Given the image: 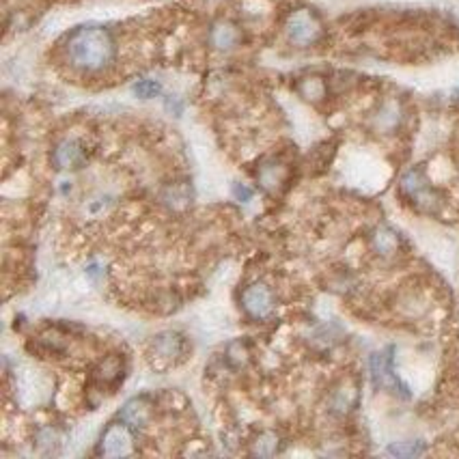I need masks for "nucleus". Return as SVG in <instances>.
<instances>
[{
  "label": "nucleus",
  "mask_w": 459,
  "mask_h": 459,
  "mask_svg": "<svg viewBox=\"0 0 459 459\" xmlns=\"http://www.w3.org/2000/svg\"><path fill=\"white\" fill-rule=\"evenodd\" d=\"M287 177H289V171L287 167H283L280 162L276 160H270V162H263L257 171V181L259 186L270 192V194H276L285 184H287Z\"/></svg>",
  "instance_id": "10"
},
{
  "label": "nucleus",
  "mask_w": 459,
  "mask_h": 459,
  "mask_svg": "<svg viewBox=\"0 0 459 459\" xmlns=\"http://www.w3.org/2000/svg\"><path fill=\"white\" fill-rule=\"evenodd\" d=\"M373 248L379 255H393L399 248V236L389 226H379L373 233Z\"/></svg>",
  "instance_id": "13"
},
{
  "label": "nucleus",
  "mask_w": 459,
  "mask_h": 459,
  "mask_svg": "<svg viewBox=\"0 0 459 459\" xmlns=\"http://www.w3.org/2000/svg\"><path fill=\"white\" fill-rule=\"evenodd\" d=\"M85 160V149L78 140H63L52 151V162L58 171L63 169H75Z\"/></svg>",
  "instance_id": "9"
},
{
  "label": "nucleus",
  "mask_w": 459,
  "mask_h": 459,
  "mask_svg": "<svg viewBox=\"0 0 459 459\" xmlns=\"http://www.w3.org/2000/svg\"><path fill=\"white\" fill-rule=\"evenodd\" d=\"M224 360H226V364L231 366V369H242V366H246V362L250 360V345H248V341H244V339H236V341H231L226 345V352H224Z\"/></svg>",
  "instance_id": "12"
},
{
  "label": "nucleus",
  "mask_w": 459,
  "mask_h": 459,
  "mask_svg": "<svg viewBox=\"0 0 459 459\" xmlns=\"http://www.w3.org/2000/svg\"><path fill=\"white\" fill-rule=\"evenodd\" d=\"M209 41L218 50H231L240 41V31L231 22H218V24H213V28L209 33Z\"/></svg>",
  "instance_id": "11"
},
{
  "label": "nucleus",
  "mask_w": 459,
  "mask_h": 459,
  "mask_svg": "<svg viewBox=\"0 0 459 459\" xmlns=\"http://www.w3.org/2000/svg\"><path fill=\"white\" fill-rule=\"evenodd\" d=\"M136 453V436L134 427H130L123 421L110 423L97 442V455L104 457H127Z\"/></svg>",
  "instance_id": "4"
},
{
  "label": "nucleus",
  "mask_w": 459,
  "mask_h": 459,
  "mask_svg": "<svg viewBox=\"0 0 459 459\" xmlns=\"http://www.w3.org/2000/svg\"><path fill=\"white\" fill-rule=\"evenodd\" d=\"M125 358L121 354H110L106 358H102L93 371H91V386L97 391V393H117V389L123 384L125 379Z\"/></svg>",
  "instance_id": "5"
},
{
  "label": "nucleus",
  "mask_w": 459,
  "mask_h": 459,
  "mask_svg": "<svg viewBox=\"0 0 459 459\" xmlns=\"http://www.w3.org/2000/svg\"><path fill=\"white\" fill-rule=\"evenodd\" d=\"M236 196L238 199H242V201H248L250 196H253V190H248V188H244V186H236Z\"/></svg>",
  "instance_id": "18"
},
{
  "label": "nucleus",
  "mask_w": 459,
  "mask_h": 459,
  "mask_svg": "<svg viewBox=\"0 0 459 459\" xmlns=\"http://www.w3.org/2000/svg\"><path fill=\"white\" fill-rule=\"evenodd\" d=\"M134 93L142 100H151V97L160 95V85L156 80H140L134 85Z\"/></svg>",
  "instance_id": "17"
},
{
  "label": "nucleus",
  "mask_w": 459,
  "mask_h": 459,
  "mask_svg": "<svg viewBox=\"0 0 459 459\" xmlns=\"http://www.w3.org/2000/svg\"><path fill=\"white\" fill-rule=\"evenodd\" d=\"M389 453L397 457H416L423 453V442H399L389 446Z\"/></svg>",
  "instance_id": "16"
},
{
  "label": "nucleus",
  "mask_w": 459,
  "mask_h": 459,
  "mask_svg": "<svg viewBox=\"0 0 459 459\" xmlns=\"http://www.w3.org/2000/svg\"><path fill=\"white\" fill-rule=\"evenodd\" d=\"M242 309L255 322H263V320L272 317V313L276 309L274 291L263 283H253L250 287H246L242 291Z\"/></svg>",
  "instance_id": "6"
},
{
  "label": "nucleus",
  "mask_w": 459,
  "mask_h": 459,
  "mask_svg": "<svg viewBox=\"0 0 459 459\" xmlns=\"http://www.w3.org/2000/svg\"><path fill=\"white\" fill-rule=\"evenodd\" d=\"M287 35L289 41L300 48L311 46L322 37V22L311 11H297L287 22Z\"/></svg>",
  "instance_id": "7"
},
{
  "label": "nucleus",
  "mask_w": 459,
  "mask_h": 459,
  "mask_svg": "<svg viewBox=\"0 0 459 459\" xmlns=\"http://www.w3.org/2000/svg\"><path fill=\"white\" fill-rule=\"evenodd\" d=\"M151 412H153V403L149 397H134L130 399L121 412H119V421L127 423L130 427L138 429V427H144L151 418Z\"/></svg>",
  "instance_id": "8"
},
{
  "label": "nucleus",
  "mask_w": 459,
  "mask_h": 459,
  "mask_svg": "<svg viewBox=\"0 0 459 459\" xmlns=\"http://www.w3.org/2000/svg\"><path fill=\"white\" fill-rule=\"evenodd\" d=\"M253 446H255V448H253L255 455H259V457H272V455H276V450H278V438H276V433L265 431V433H261V436L257 438V442H255Z\"/></svg>",
  "instance_id": "15"
},
{
  "label": "nucleus",
  "mask_w": 459,
  "mask_h": 459,
  "mask_svg": "<svg viewBox=\"0 0 459 459\" xmlns=\"http://www.w3.org/2000/svg\"><path fill=\"white\" fill-rule=\"evenodd\" d=\"M115 39L102 26L78 28L67 41V56L83 71H102L115 60Z\"/></svg>",
  "instance_id": "1"
},
{
  "label": "nucleus",
  "mask_w": 459,
  "mask_h": 459,
  "mask_svg": "<svg viewBox=\"0 0 459 459\" xmlns=\"http://www.w3.org/2000/svg\"><path fill=\"white\" fill-rule=\"evenodd\" d=\"M300 95L304 100H309V102H320L324 100L326 95V83L322 78H317V75H311V78H304L297 87Z\"/></svg>",
  "instance_id": "14"
},
{
  "label": "nucleus",
  "mask_w": 459,
  "mask_h": 459,
  "mask_svg": "<svg viewBox=\"0 0 459 459\" xmlns=\"http://www.w3.org/2000/svg\"><path fill=\"white\" fill-rule=\"evenodd\" d=\"M401 192L403 196L418 209L425 213H436L440 207V196L438 192L429 186L425 173L421 169H412L403 175L401 179Z\"/></svg>",
  "instance_id": "3"
},
{
  "label": "nucleus",
  "mask_w": 459,
  "mask_h": 459,
  "mask_svg": "<svg viewBox=\"0 0 459 459\" xmlns=\"http://www.w3.org/2000/svg\"><path fill=\"white\" fill-rule=\"evenodd\" d=\"M188 354V341L184 334L167 330L156 334L147 345V362L153 371L167 373L181 364Z\"/></svg>",
  "instance_id": "2"
}]
</instances>
